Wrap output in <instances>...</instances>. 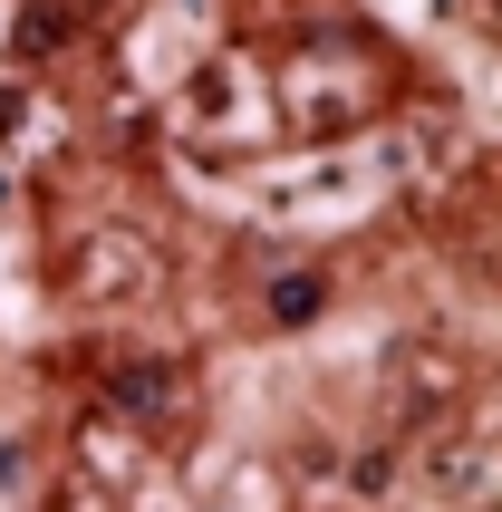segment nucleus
<instances>
[{
  "label": "nucleus",
  "mask_w": 502,
  "mask_h": 512,
  "mask_svg": "<svg viewBox=\"0 0 502 512\" xmlns=\"http://www.w3.org/2000/svg\"><path fill=\"white\" fill-rule=\"evenodd\" d=\"M174 406H184V377H174L165 358H145V368L116 377V416H126V426H174Z\"/></svg>",
  "instance_id": "obj_1"
},
{
  "label": "nucleus",
  "mask_w": 502,
  "mask_h": 512,
  "mask_svg": "<svg viewBox=\"0 0 502 512\" xmlns=\"http://www.w3.org/2000/svg\"><path fill=\"white\" fill-rule=\"evenodd\" d=\"M20 126H29V97H20V87H0V136H20Z\"/></svg>",
  "instance_id": "obj_4"
},
{
  "label": "nucleus",
  "mask_w": 502,
  "mask_h": 512,
  "mask_svg": "<svg viewBox=\"0 0 502 512\" xmlns=\"http://www.w3.org/2000/svg\"><path fill=\"white\" fill-rule=\"evenodd\" d=\"M271 310H280V319H309V310H319V281H280Z\"/></svg>",
  "instance_id": "obj_3"
},
{
  "label": "nucleus",
  "mask_w": 502,
  "mask_h": 512,
  "mask_svg": "<svg viewBox=\"0 0 502 512\" xmlns=\"http://www.w3.org/2000/svg\"><path fill=\"white\" fill-rule=\"evenodd\" d=\"M58 39H68V10H58V0H29L20 10V58H49Z\"/></svg>",
  "instance_id": "obj_2"
}]
</instances>
